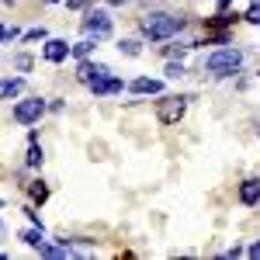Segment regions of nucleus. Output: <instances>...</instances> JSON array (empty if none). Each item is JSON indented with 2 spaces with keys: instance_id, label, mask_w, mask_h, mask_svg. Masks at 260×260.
<instances>
[{
  "instance_id": "nucleus-4",
  "label": "nucleus",
  "mask_w": 260,
  "mask_h": 260,
  "mask_svg": "<svg viewBox=\"0 0 260 260\" xmlns=\"http://www.w3.org/2000/svg\"><path fill=\"white\" fill-rule=\"evenodd\" d=\"M45 108H49V104L42 98H24V101L14 104V121H18V125H35V121L45 115Z\"/></svg>"
},
{
  "instance_id": "nucleus-23",
  "label": "nucleus",
  "mask_w": 260,
  "mask_h": 260,
  "mask_svg": "<svg viewBox=\"0 0 260 260\" xmlns=\"http://www.w3.org/2000/svg\"><path fill=\"white\" fill-rule=\"evenodd\" d=\"M219 7H222V11H225V7H229V0H219Z\"/></svg>"
},
{
  "instance_id": "nucleus-6",
  "label": "nucleus",
  "mask_w": 260,
  "mask_h": 260,
  "mask_svg": "<svg viewBox=\"0 0 260 260\" xmlns=\"http://www.w3.org/2000/svg\"><path fill=\"white\" fill-rule=\"evenodd\" d=\"M70 49H73V45H66V39H49L45 49H42V56H45L49 62H62L66 56H70Z\"/></svg>"
},
{
  "instance_id": "nucleus-5",
  "label": "nucleus",
  "mask_w": 260,
  "mask_h": 260,
  "mask_svg": "<svg viewBox=\"0 0 260 260\" xmlns=\"http://www.w3.org/2000/svg\"><path fill=\"white\" fill-rule=\"evenodd\" d=\"M104 77H111V70L104 66V62H90V59H83L80 66H77V80L80 83H98V80H104Z\"/></svg>"
},
{
  "instance_id": "nucleus-17",
  "label": "nucleus",
  "mask_w": 260,
  "mask_h": 260,
  "mask_svg": "<svg viewBox=\"0 0 260 260\" xmlns=\"http://www.w3.org/2000/svg\"><path fill=\"white\" fill-rule=\"evenodd\" d=\"M243 18L250 21V24H260V0H253V7H250V11H246Z\"/></svg>"
},
{
  "instance_id": "nucleus-25",
  "label": "nucleus",
  "mask_w": 260,
  "mask_h": 260,
  "mask_svg": "<svg viewBox=\"0 0 260 260\" xmlns=\"http://www.w3.org/2000/svg\"><path fill=\"white\" fill-rule=\"evenodd\" d=\"M0 208H4V201H0Z\"/></svg>"
},
{
  "instance_id": "nucleus-11",
  "label": "nucleus",
  "mask_w": 260,
  "mask_h": 260,
  "mask_svg": "<svg viewBox=\"0 0 260 260\" xmlns=\"http://www.w3.org/2000/svg\"><path fill=\"white\" fill-rule=\"evenodd\" d=\"M163 83L160 80H149V77H139V80H132V94H160Z\"/></svg>"
},
{
  "instance_id": "nucleus-19",
  "label": "nucleus",
  "mask_w": 260,
  "mask_h": 260,
  "mask_svg": "<svg viewBox=\"0 0 260 260\" xmlns=\"http://www.w3.org/2000/svg\"><path fill=\"white\" fill-rule=\"evenodd\" d=\"M45 39V28H31V31H24V42H39Z\"/></svg>"
},
{
  "instance_id": "nucleus-7",
  "label": "nucleus",
  "mask_w": 260,
  "mask_h": 260,
  "mask_svg": "<svg viewBox=\"0 0 260 260\" xmlns=\"http://www.w3.org/2000/svg\"><path fill=\"white\" fill-rule=\"evenodd\" d=\"M90 90H94V98H108V94H121L125 90V83L118 77H104V80L90 83Z\"/></svg>"
},
{
  "instance_id": "nucleus-21",
  "label": "nucleus",
  "mask_w": 260,
  "mask_h": 260,
  "mask_svg": "<svg viewBox=\"0 0 260 260\" xmlns=\"http://www.w3.org/2000/svg\"><path fill=\"white\" fill-rule=\"evenodd\" d=\"M246 253H250L253 260H260V240H257V243H250V250H246Z\"/></svg>"
},
{
  "instance_id": "nucleus-9",
  "label": "nucleus",
  "mask_w": 260,
  "mask_h": 260,
  "mask_svg": "<svg viewBox=\"0 0 260 260\" xmlns=\"http://www.w3.org/2000/svg\"><path fill=\"white\" fill-rule=\"evenodd\" d=\"M240 201H243V205H257V201H260V180L257 177H250V180H243V184H240Z\"/></svg>"
},
{
  "instance_id": "nucleus-13",
  "label": "nucleus",
  "mask_w": 260,
  "mask_h": 260,
  "mask_svg": "<svg viewBox=\"0 0 260 260\" xmlns=\"http://www.w3.org/2000/svg\"><path fill=\"white\" fill-rule=\"evenodd\" d=\"M21 240L28 243V246H35V250H39L42 243H45V233H42V225H39V229H24V233H21Z\"/></svg>"
},
{
  "instance_id": "nucleus-12",
  "label": "nucleus",
  "mask_w": 260,
  "mask_h": 260,
  "mask_svg": "<svg viewBox=\"0 0 260 260\" xmlns=\"http://www.w3.org/2000/svg\"><path fill=\"white\" fill-rule=\"evenodd\" d=\"M94 42H98V39H87V35H83V39L77 42V45H73V49H70V56H77V59H87V56H90V52H94V49H98V45H94Z\"/></svg>"
},
{
  "instance_id": "nucleus-3",
  "label": "nucleus",
  "mask_w": 260,
  "mask_h": 260,
  "mask_svg": "<svg viewBox=\"0 0 260 260\" xmlns=\"http://www.w3.org/2000/svg\"><path fill=\"white\" fill-rule=\"evenodd\" d=\"M83 35L87 39H108L111 35V18H108V11H101V7H94V11H87L80 21Z\"/></svg>"
},
{
  "instance_id": "nucleus-1",
  "label": "nucleus",
  "mask_w": 260,
  "mask_h": 260,
  "mask_svg": "<svg viewBox=\"0 0 260 260\" xmlns=\"http://www.w3.org/2000/svg\"><path fill=\"white\" fill-rule=\"evenodd\" d=\"M139 28L149 42H163V39H174L180 28H184V18L170 14V11H146L142 21H139Z\"/></svg>"
},
{
  "instance_id": "nucleus-8",
  "label": "nucleus",
  "mask_w": 260,
  "mask_h": 260,
  "mask_svg": "<svg viewBox=\"0 0 260 260\" xmlns=\"http://www.w3.org/2000/svg\"><path fill=\"white\" fill-rule=\"evenodd\" d=\"M180 115H184V98H163L160 118H163V121H177Z\"/></svg>"
},
{
  "instance_id": "nucleus-24",
  "label": "nucleus",
  "mask_w": 260,
  "mask_h": 260,
  "mask_svg": "<svg viewBox=\"0 0 260 260\" xmlns=\"http://www.w3.org/2000/svg\"><path fill=\"white\" fill-rule=\"evenodd\" d=\"M49 4H62V0H49Z\"/></svg>"
},
{
  "instance_id": "nucleus-15",
  "label": "nucleus",
  "mask_w": 260,
  "mask_h": 260,
  "mask_svg": "<svg viewBox=\"0 0 260 260\" xmlns=\"http://www.w3.org/2000/svg\"><path fill=\"white\" fill-rule=\"evenodd\" d=\"M118 52H125V56H139L142 45H139L136 39H121V42H118Z\"/></svg>"
},
{
  "instance_id": "nucleus-20",
  "label": "nucleus",
  "mask_w": 260,
  "mask_h": 260,
  "mask_svg": "<svg viewBox=\"0 0 260 260\" xmlns=\"http://www.w3.org/2000/svg\"><path fill=\"white\" fill-rule=\"evenodd\" d=\"M7 39H18V31H14V28H4V24H0V42H7Z\"/></svg>"
},
{
  "instance_id": "nucleus-10",
  "label": "nucleus",
  "mask_w": 260,
  "mask_h": 260,
  "mask_svg": "<svg viewBox=\"0 0 260 260\" xmlns=\"http://www.w3.org/2000/svg\"><path fill=\"white\" fill-rule=\"evenodd\" d=\"M21 90H24V80H21V77H7V80H0V101L18 98Z\"/></svg>"
},
{
  "instance_id": "nucleus-22",
  "label": "nucleus",
  "mask_w": 260,
  "mask_h": 260,
  "mask_svg": "<svg viewBox=\"0 0 260 260\" xmlns=\"http://www.w3.org/2000/svg\"><path fill=\"white\" fill-rule=\"evenodd\" d=\"M108 4H115V7H118V4H128V0H108Z\"/></svg>"
},
{
  "instance_id": "nucleus-2",
  "label": "nucleus",
  "mask_w": 260,
  "mask_h": 260,
  "mask_svg": "<svg viewBox=\"0 0 260 260\" xmlns=\"http://www.w3.org/2000/svg\"><path fill=\"white\" fill-rule=\"evenodd\" d=\"M240 62H243V52L236 45H222V49H215V52L205 56V70H208L212 77H233V73L240 70Z\"/></svg>"
},
{
  "instance_id": "nucleus-14",
  "label": "nucleus",
  "mask_w": 260,
  "mask_h": 260,
  "mask_svg": "<svg viewBox=\"0 0 260 260\" xmlns=\"http://www.w3.org/2000/svg\"><path fill=\"white\" fill-rule=\"evenodd\" d=\"M42 160H45V156H42V146H39V142H31V146H28V156H24V163L35 170V167H42Z\"/></svg>"
},
{
  "instance_id": "nucleus-16",
  "label": "nucleus",
  "mask_w": 260,
  "mask_h": 260,
  "mask_svg": "<svg viewBox=\"0 0 260 260\" xmlns=\"http://www.w3.org/2000/svg\"><path fill=\"white\" fill-rule=\"evenodd\" d=\"M28 194H31V198H35V201H39V205H42V201L49 198V187H45L42 180H35V184H28Z\"/></svg>"
},
{
  "instance_id": "nucleus-18",
  "label": "nucleus",
  "mask_w": 260,
  "mask_h": 260,
  "mask_svg": "<svg viewBox=\"0 0 260 260\" xmlns=\"http://www.w3.org/2000/svg\"><path fill=\"white\" fill-rule=\"evenodd\" d=\"M167 77H170V80L184 77V66H180V62H167Z\"/></svg>"
}]
</instances>
